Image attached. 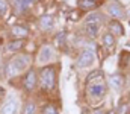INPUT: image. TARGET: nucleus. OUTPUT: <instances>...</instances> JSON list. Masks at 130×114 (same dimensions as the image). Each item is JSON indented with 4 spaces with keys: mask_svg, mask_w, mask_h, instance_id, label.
<instances>
[{
    "mask_svg": "<svg viewBox=\"0 0 130 114\" xmlns=\"http://www.w3.org/2000/svg\"><path fill=\"white\" fill-rule=\"evenodd\" d=\"M106 94V79L104 75L95 70L92 73H89L86 78V96L89 97V100H98Z\"/></svg>",
    "mask_w": 130,
    "mask_h": 114,
    "instance_id": "obj_1",
    "label": "nucleus"
},
{
    "mask_svg": "<svg viewBox=\"0 0 130 114\" xmlns=\"http://www.w3.org/2000/svg\"><path fill=\"white\" fill-rule=\"evenodd\" d=\"M30 64V56L26 53H20L15 55L8 64H6V76L8 78H14L18 76L21 72H24V69H27Z\"/></svg>",
    "mask_w": 130,
    "mask_h": 114,
    "instance_id": "obj_2",
    "label": "nucleus"
},
{
    "mask_svg": "<svg viewBox=\"0 0 130 114\" xmlns=\"http://www.w3.org/2000/svg\"><path fill=\"white\" fill-rule=\"evenodd\" d=\"M39 85L44 91H52L56 87V69L53 66L42 67L39 70Z\"/></svg>",
    "mask_w": 130,
    "mask_h": 114,
    "instance_id": "obj_3",
    "label": "nucleus"
},
{
    "mask_svg": "<svg viewBox=\"0 0 130 114\" xmlns=\"http://www.w3.org/2000/svg\"><path fill=\"white\" fill-rule=\"evenodd\" d=\"M101 21H103V18H101L100 14H91L86 18V21H85V31H86V34L89 37L94 38L98 34L100 26H101Z\"/></svg>",
    "mask_w": 130,
    "mask_h": 114,
    "instance_id": "obj_4",
    "label": "nucleus"
},
{
    "mask_svg": "<svg viewBox=\"0 0 130 114\" xmlns=\"http://www.w3.org/2000/svg\"><path fill=\"white\" fill-rule=\"evenodd\" d=\"M92 62H94V50L85 49V50L80 53V56H79V61H77L79 67H88V66L92 64Z\"/></svg>",
    "mask_w": 130,
    "mask_h": 114,
    "instance_id": "obj_5",
    "label": "nucleus"
},
{
    "mask_svg": "<svg viewBox=\"0 0 130 114\" xmlns=\"http://www.w3.org/2000/svg\"><path fill=\"white\" fill-rule=\"evenodd\" d=\"M36 82H38V75H36V72L32 69V70H29L26 73V76H24V81H23L24 88L27 91H32V90H35V87H36Z\"/></svg>",
    "mask_w": 130,
    "mask_h": 114,
    "instance_id": "obj_6",
    "label": "nucleus"
},
{
    "mask_svg": "<svg viewBox=\"0 0 130 114\" xmlns=\"http://www.w3.org/2000/svg\"><path fill=\"white\" fill-rule=\"evenodd\" d=\"M17 111H18V102L15 99L6 100L0 108V114H17Z\"/></svg>",
    "mask_w": 130,
    "mask_h": 114,
    "instance_id": "obj_7",
    "label": "nucleus"
},
{
    "mask_svg": "<svg viewBox=\"0 0 130 114\" xmlns=\"http://www.w3.org/2000/svg\"><path fill=\"white\" fill-rule=\"evenodd\" d=\"M53 56V49L50 46H42L41 50H39V55H38V61L39 62H48Z\"/></svg>",
    "mask_w": 130,
    "mask_h": 114,
    "instance_id": "obj_8",
    "label": "nucleus"
},
{
    "mask_svg": "<svg viewBox=\"0 0 130 114\" xmlns=\"http://www.w3.org/2000/svg\"><path fill=\"white\" fill-rule=\"evenodd\" d=\"M9 2H11V5L14 8L15 14H21V12H24L30 6V2L29 0H9Z\"/></svg>",
    "mask_w": 130,
    "mask_h": 114,
    "instance_id": "obj_9",
    "label": "nucleus"
},
{
    "mask_svg": "<svg viewBox=\"0 0 130 114\" xmlns=\"http://www.w3.org/2000/svg\"><path fill=\"white\" fill-rule=\"evenodd\" d=\"M107 12H109L112 17H115V18H121V17L124 15V9H123V8H121V5H118L117 2L109 5V8H107Z\"/></svg>",
    "mask_w": 130,
    "mask_h": 114,
    "instance_id": "obj_10",
    "label": "nucleus"
},
{
    "mask_svg": "<svg viewBox=\"0 0 130 114\" xmlns=\"http://www.w3.org/2000/svg\"><path fill=\"white\" fill-rule=\"evenodd\" d=\"M11 32H12V35H14V37L18 38V40H20V38H26L27 35H29V29H27L26 26H21V24L14 26Z\"/></svg>",
    "mask_w": 130,
    "mask_h": 114,
    "instance_id": "obj_11",
    "label": "nucleus"
},
{
    "mask_svg": "<svg viewBox=\"0 0 130 114\" xmlns=\"http://www.w3.org/2000/svg\"><path fill=\"white\" fill-rule=\"evenodd\" d=\"M38 24H39V28H41L42 31H48V29H52V26H53V17H52V15H42V17L39 18Z\"/></svg>",
    "mask_w": 130,
    "mask_h": 114,
    "instance_id": "obj_12",
    "label": "nucleus"
},
{
    "mask_svg": "<svg viewBox=\"0 0 130 114\" xmlns=\"http://www.w3.org/2000/svg\"><path fill=\"white\" fill-rule=\"evenodd\" d=\"M101 43H103V47H106L107 50H112L113 46H115V38L110 32H106L103 37H101Z\"/></svg>",
    "mask_w": 130,
    "mask_h": 114,
    "instance_id": "obj_13",
    "label": "nucleus"
},
{
    "mask_svg": "<svg viewBox=\"0 0 130 114\" xmlns=\"http://www.w3.org/2000/svg\"><path fill=\"white\" fill-rule=\"evenodd\" d=\"M23 46H24V41H23V40H14V41H9V43L6 44V49H8L9 52H17V50H20Z\"/></svg>",
    "mask_w": 130,
    "mask_h": 114,
    "instance_id": "obj_14",
    "label": "nucleus"
},
{
    "mask_svg": "<svg viewBox=\"0 0 130 114\" xmlns=\"http://www.w3.org/2000/svg\"><path fill=\"white\" fill-rule=\"evenodd\" d=\"M109 31L112 35H123L124 31H123V26L118 23V21H110L109 23Z\"/></svg>",
    "mask_w": 130,
    "mask_h": 114,
    "instance_id": "obj_15",
    "label": "nucleus"
},
{
    "mask_svg": "<svg viewBox=\"0 0 130 114\" xmlns=\"http://www.w3.org/2000/svg\"><path fill=\"white\" fill-rule=\"evenodd\" d=\"M98 3L95 0H79V8L80 9H94Z\"/></svg>",
    "mask_w": 130,
    "mask_h": 114,
    "instance_id": "obj_16",
    "label": "nucleus"
},
{
    "mask_svg": "<svg viewBox=\"0 0 130 114\" xmlns=\"http://www.w3.org/2000/svg\"><path fill=\"white\" fill-rule=\"evenodd\" d=\"M109 84H110V87H113V88H120V87L123 85V76L121 75H112L110 79H109Z\"/></svg>",
    "mask_w": 130,
    "mask_h": 114,
    "instance_id": "obj_17",
    "label": "nucleus"
},
{
    "mask_svg": "<svg viewBox=\"0 0 130 114\" xmlns=\"http://www.w3.org/2000/svg\"><path fill=\"white\" fill-rule=\"evenodd\" d=\"M35 111H36V107H35V104H33L32 100H29V102L24 105L23 114H35Z\"/></svg>",
    "mask_w": 130,
    "mask_h": 114,
    "instance_id": "obj_18",
    "label": "nucleus"
},
{
    "mask_svg": "<svg viewBox=\"0 0 130 114\" xmlns=\"http://www.w3.org/2000/svg\"><path fill=\"white\" fill-rule=\"evenodd\" d=\"M42 114H59L58 113V108L53 107V105H45L42 108Z\"/></svg>",
    "mask_w": 130,
    "mask_h": 114,
    "instance_id": "obj_19",
    "label": "nucleus"
},
{
    "mask_svg": "<svg viewBox=\"0 0 130 114\" xmlns=\"http://www.w3.org/2000/svg\"><path fill=\"white\" fill-rule=\"evenodd\" d=\"M0 14L2 15L8 14V0H0Z\"/></svg>",
    "mask_w": 130,
    "mask_h": 114,
    "instance_id": "obj_20",
    "label": "nucleus"
},
{
    "mask_svg": "<svg viewBox=\"0 0 130 114\" xmlns=\"http://www.w3.org/2000/svg\"><path fill=\"white\" fill-rule=\"evenodd\" d=\"M126 110H127V105H121L118 111H120V114H126Z\"/></svg>",
    "mask_w": 130,
    "mask_h": 114,
    "instance_id": "obj_21",
    "label": "nucleus"
},
{
    "mask_svg": "<svg viewBox=\"0 0 130 114\" xmlns=\"http://www.w3.org/2000/svg\"><path fill=\"white\" fill-rule=\"evenodd\" d=\"M95 114H104V113H103V111H98V113H95Z\"/></svg>",
    "mask_w": 130,
    "mask_h": 114,
    "instance_id": "obj_22",
    "label": "nucleus"
},
{
    "mask_svg": "<svg viewBox=\"0 0 130 114\" xmlns=\"http://www.w3.org/2000/svg\"><path fill=\"white\" fill-rule=\"evenodd\" d=\"M29 2H30V3H32V2H35V0H29Z\"/></svg>",
    "mask_w": 130,
    "mask_h": 114,
    "instance_id": "obj_23",
    "label": "nucleus"
}]
</instances>
